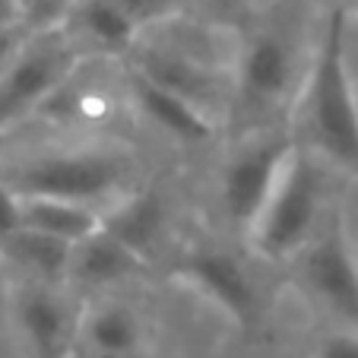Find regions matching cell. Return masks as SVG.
<instances>
[{
  "label": "cell",
  "mask_w": 358,
  "mask_h": 358,
  "mask_svg": "<svg viewBox=\"0 0 358 358\" xmlns=\"http://www.w3.org/2000/svg\"><path fill=\"white\" fill-rule=\"evenodd\" d=\"M314 45L304 38L295 7H273L244 29L231 64L229 121L241 134L289 121L311 64Z\"/></svg>",
  "instance_id": "1"
},
{
  "label": "cell",
  "mask_w": 358,
  "mask_h": 358,
  "mask_svg": "<svg viewBox=\"0 0 358 358\" xmlns=\"http://www.w3.org/2000/svg\"><path fill=\"white\" fill-rule=\"evenodd\" d=\"M345 35L349 7H330L292 108V121L298 124L292 136L308 152L358 175V95L345 57Z\"/></svg>",
  "instance_id": "2"
},
{
  "label": "cell",
  "mask_w": 358,
  "mask_h": 358,
  "mask_svg": "<svg viewBox=\"0 0 358 358\" xmlns=\"http://www.w3.org/2000/svg\"><path fill=\"white\" fill-rule=\"evenodd\" d=\"M324 213L327 210L317 162L308 149L295 143L270 196L248 229L250 248L273 264L292 260L308 244V238L317 231Z\"/></svg>",
  "instance_id": "3"
},
{
  "label": "cell",
  "mask_w": 358,
  "mask_h": 358,
  "mask_svg": "<svg viewBox=\"0 0 358 358\" xmlns=\"http://www.w3.org/2000/svg\"><path fill=\"white\" fill-rule=\"evenodd\" d=\"M127 175V162L108 149H57L10 165L0 181L16 196H57L95 206L124 196Z\"/></svg>",
  "instance_id": "4"
},
{
  "label": "cell",
  "mask_w": 358,
  "mask_h": 358,
  "mask_svg": "<svg viewBox=\"0 0 358 358\" xmlns=\"http://www.w3.org/2000/svg\"><path fill=\"white\" fill-rule=\"evenodd\" d=\"M83 57L64 26L29 29L26 45L0 73V130L45 105L80 70Z\"/></svg>",
  "instance_id": "5"
},
{
  "label": "cell",
  "mask_w": 358,
  "mask_h": 358,
  "mask_svg": "<svg viewBox=\"0 0 358 358\" xmlns=\"http://www.w3.org/2000/svg\"><path fill=\"white\" fill-rule=\"evenodd\" d=\"M295 279L327 314L358 330V260L336 210H327L317 231L289 260Z\"/></svg>",
  "instance_id": "6"
},
{
  "label": "cell",
  "mask_w": 358,
  "mask_h": 358,
  "mask_svg": "<svg viewBox=\"0 0 358 358\" xmlns=\"http://www.w3.org/2000/svg\"><path fill=\"white\" fill-rule=\"evenodd\" d=\"M295 149V136L292 130L282 127H266V130H250L241 134L238 149L229 156L222 169V210L235 229L248 235L250 222L257 219L260 206L266 203L273 184H276L279 171H282L285 159Z\"/></svg>",
  "instance_id": "7"
},
{
  "label": "cell",
  "mask_w": 358,
  "mask_h": 358,
  "mask_svg": "<svg viewBox=\"0 0 358 358\" xmlns=\"http://www.w3.org/2000/svg\"><path fill=\"white\" fill-rule=\"evenodd\" d=\"M16 324L32 358H67L76 355L83 304L64 292V285L26 282L22 279L13 298Z\"/></svg>",
  "instance_id": "8"
},
{
  "label": "cell",
  "mask_w": 358,
  "mask_h": 358,
  "mask_svg": "<svg viewBox=\"0 0 358 358\" xmlns=\"http://www.w3.org/2000/svg\"><path fill=\"white\" fill-rule=\"evenodd\" d=\"M178 279L196 289L203 298H210L222 314H229L238 327H250L257 320V292L250 285V276L225 250L203 248L194 250L178 264Z\"/></svg>",
  "instance_id": "9"
},
{
  "label": "cell",
  "mask_w": 358,
  "mask_h": 358,
  "mask_svg": "<svg viewBox=\"0 0 358 358\" xmlns=\"http://www.w3.org/2000/svg\"><path fill=\"white\" fill-rule=\"evenodd\" d=\"M143 270H146V260L99 225L92 235L70 248L67 282L83 285V289H105V285L127 282Z\"/></svg>",
  "instance_id": "10"
},
{
  "label": "cell",
  "mask_w": 358,
  "mask_h": 358,
  "mask_svg": "<svg viewBox=\"0 0 358 358\" xmlns=\"http://www.w3.org/2000/svg\"><path fill=\"white\" fill-rule=\"evenodd\" d=\"M83 55H127L140 26L111 0H73L61 22Z\"/></svg>",
  "instance_id": "11"
},
{
  "label": "cell",
  "mask_w": 358,
  "mask_h": 358,
  "mask_svg": "<svg viewBox=\"0 0 358 358\" xmlns=\"http://www.w3.org/2000/svg\"><path fill=\"white\" fill-rule=\"evenodd\" d=\"M127 89L134 105L149 117L152 124H159L162 130H169L171 136L184 143H206L216 134V121L206 117L200 108H194L190 101H184L181 95H175L171 89L159 86V83L146 80L136 70H127Z\"/></svg>",
  "instance_id": "12"
},
{
  "label": "cell",
  "mask_w": 358,
  "mask_h": 358,
  "mask_svg": "<svg viewBox=\"0 0 358 358\" xmlns=\"http://www.w3.org/2000/svg\"><path fill=\"white\" fill-rule=\"evenodd\" d=\"M140 320L124 304H92L80 314L76 355L80 358H134L140 352Z\"/></svg>",
  "instance_id": "13"
},
{
  "label": "cell",
  "mask_w": 358,
  "mask_h": 358,
  "mask_svg": "<svg viewBox=\"0 0 358 358\" xmlns=\"http://www.w3.org/2000/svg\"><path fill=\"white\" fill-rule=\"evenodd\" d=\"M101 229L127 244L143 260H149L165 235V206L152 190H134L101 210Z\"/></svg>",
  "instance_id": "14"
},
{
  "label": "cell",
  "mask_w": 358,
  "mask_h": 358,
  "mask_svg": "<svg viewBox=\"0 0 358 358\" xmlns=\"http://www.w3.org/2000/svg\"><path fill=\"white\" fill-rule=\"evenodd\" d=\"M70 248H73L70 241H61V238L45 235V231L22 229V225L7 241H0V254L26 282L45 285H67Z\"/></svg>",
  "instance_id": "15"
},
{
  "label": "cell",
  "mask_w": 358,
  "mask_h": 358,
  "mask_svg": "<svg viewBox=\"0 0 358 358\" xmlns=\"http://www.w3.org/2000/svg\"><path fill=\"white\" fill-rule=\"evenodd\" d=\"M20 225L76 244L101 225V210L57 196H20Z\"/></svg>",
  "instance_id": "16"
},
{
  "label": "cell",
  "mask_w": 358,
  "mask_h": 358,
  "mask_svg": "<svg viewBox=\"0 0 358 358\" xmlns=\"http://www.w3.org/2000/svg\"><path fill=\"white\" fill-rule=\"evenodd\" d=\"M111 3H117L140 26V32L181 13V0H111Z\"/></svg>",
  "instance_id": "17"
},
{
  "label": "cell",
  "mask_w": 358,
  "mask_h": 358,
  "mask_svg": "<svg viewBox=\"0 0 358 358\" xmlns=\"http://www.w3.org/2000/svg\"><path fill=\"white\" fill-rule=\"evenodd\" d=\"M73 0H29L26 7V26L29 29H55L64 22Z\"/></svg>",
  "instance_id": "18"
},
{
  "label": "cell",
  "mask_w": 358,
  "mask_h": 358,
  "mask_svg": "<svg viewBox=\"0 0 358 358\" xmlns=\"http://www.w3.org/2000/svg\"><path fill=\"white\" fill-rule=\"evenodd\" d=\"M203 10H210V16L222 29L229 26H244V20L250 16V0H200Z\"/></svg>",
  "instance_id": "19"
},
{
  "label": "cell",
  "mask_w": 358,
  "mask_h": 358,
  "mask_svg": "<svg viewBox=\"0 0 358 358\" xmlns=\"http://www.w3.org/2000/svg\"><path fill=\"white\" fill-rule=\"evenodd\" d=\"M317 358H358V330H343L330 333V336L320 343V352Z\"/></svg>",
  "instance_id": "20"
},
{
  "label": "cell",
  "mask_w": 358,
  "mask_h": 358,
  "mask_svg": "<svg viewBox=\"0 0 358 358\" xmlns=\"http://www.w3.org/2000/svg\"><path fill=\"white\" fill-rule=\"evenodd\" d=\"M29 38V26L20 22V26H0V73L10 67L16 55H20V48L26 45Z\"/></svg>",
  "instance_id": "21"
},
{
  "label": "cell",
  "mask_w": 358,
  "mask_h": 358,
  "mask_svg": "<svg viewBox=\"0 0 358 358\" xmlns=\"http://www.w3.org/2000/svg\"><path fill=\"white\" fill-rule=\"evenodd\" d=\"M20 229V196L0 181V241H7Z\"/></svg>",
  "instance_id": "22"
},
{
  "label": "cell",
  "mask_w": 358,
  "mask_h": 358,
  "mask_svg": "<svg viewBox=\"0 0 358 358\" xmlns=\"http://www.w3.org/2000/svg\"><path fill=\"white\" fill-rule=\"evenodd\" d=\"M20 22H26L20 0H0V26H20Z\"/></svg>",
  "instance_id": "23"
},
{
  "label": "cell",
  "mask_w": 358,
  "mask_h": 358,
  "mask_svg": "<svg viewBox=\"0 0 358 358\" xmlns=\"http://www.w3.org/2000/svg\"><path fill=\"white\" fill-rule=\"evenodd\" d=\"M324 3H330V7H349L352 0H324Z\"/></svg>",
  "instance_id": "24"
},
{
  "label": "cell",
  "mask_w": 358,
  "mask_h": 358,
  "mask_svg": "<svg viewBox=\"0 0 358 358\" xmlns=\"http://www.w3.org/2000/svg\"><path fill=\"white\" fill-rule=\"evenodd\" d=\"M20 3H22V10H26V7H29V0H20Z\"/></svg>",
  "instance_id": "25"
},
{
  "label": "cell",
  "mask_w": 358,
  "mask_h": 358,
  "mask_svg": "<svg viewBox=\"0 0 358 358\" xmlns=\"http://www.w3.org/2000/svg\"><path fill=\"white\" fill-rule=\"evenodd\" d=\"M67 358H80V355H67Z\"/></svg>",
  "instance_id": "26"
}]
</instances>
